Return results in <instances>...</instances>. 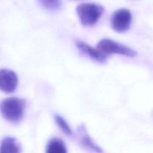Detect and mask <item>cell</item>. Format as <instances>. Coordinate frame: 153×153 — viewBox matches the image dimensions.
Returning <instances> with one entry per match:
<instances>
[{
	"mask_svg": "<svg viewBox=\"0 0 153 153\" xmlns=\"http://www.w3.org/2000/svg\"><path fill=\"white\" fill-rule=\"evenodd\" d=\"M46 153H67V149L63 140L53 138L48 143Z\"/></svg>",
	"mask_w": 153,
	"mask_h": 153,
	"instance_id": "9c48e42d",
	"label": "cell"
},
{
	"mask_svg": "<svg viewBox=\"0 0 153 153\" xmlns=\"http://www.w3.org/2000/svg\"><path fill=\"white\" fill-rule=\"evenodd\" d=\"M76 46L81 52H84L85 55H88L91 58H92L94 61H97L100 63H104L106 61L107 56L102 53L100 51H99L97 49L92 47L88 43H85L81 40H77L76 41Z\"/></svg>",
	"mask_w": 153,
	"mask_h": 153,
	"instance_id": "8992f818",
	"label": "cell"
},
{
	"mask_svg": "<svg viewBox=\"0 0 153 153\" xmlns=\"http://www.w3.org/2000/svg\"><path fill=\"white\" fill-rule=\"evenodd\" d=\"M39 2L49 11H56L61 7V0H39Z\"/></svg>",
	"mask_w": 153,
	"mask_h": 153,
	"instance_id": "8fae6325",
	"label": "cell"
},
{
	"mask_svg": "<svg viewBox=\"0 0 153 153\" xmlns=\"http://www.w3.org/2000/svg\"><path fill=\"white\" fill-rule=\"evenodd\" d=\"M132 22V15L129 10L121 8L113 13L111 19V25L114 31L123 33L130 28Z\"/></svg>",
	"mask_w": 153,
	"mask_h": 153,
	"instance_id": "277c9868",
	"label": "cell"
},
{
	"mask_svg": "<svg viewBox=\"0 0 153 153\" xmlns=\"http://www.w3.org/2000/svg\"><path fill=\"white\" fill-rule=\"evenodd\" d=\"M55 120L56 124L58 125V126L60 128V129H61L66 135L69 136V137H71V136L73 135V132L71 127L70 126L68 123L64 120V118H63L62 117L60 116V115L56 114L55 116Z\"/></svg>",
	"mask_w": 153,
	"mask_h": 153,
	"instance_id": "30bf717a",
	"label": "cell"
},
{
	"mask_svg": "<svg viewBox=\"0 0 153 153\" xmlns=\"http://www.w3.org/2000/svg\"><path fill=\"white\" fill-rule=\"evenodd\" d=\"M0 153H21V148L14 137H5L1 141Z\"/></svg>",
	"mask_w": 153,
	"mask_h": 153,
	"instance_id": "ba28073f",
	"label": "cell"
},
{
	"mask_svg": "<svg viewBox=\"0 0 153 153\" xmlns=\"http://www.w3.org/2000/svg\"><path fill=\"white\" fill-rule=\"evenodd\" d=\"M97 47L99 51H100L106 56L108 55H120L134 58L137 55V52L131 48L108 38L100 40Z\"/></svg>",
	"mask_w": 153,
	"mask_h": 153,
	"instance_id": "3957f363",
	"label": "cell"
},
{
	"mask_svg": "<svg viewBox=\"0 0 153 153\" xmlns=\"http://www.w3.org/2000/svg\"><path fill=\"white\" fill-rule=\"evenodd\" d=\"M25 102L18 97H9L0 104V112L3 117L11 123H17L23 118Z\"/></svg>",
	"mask_w": 153,
	"mask_h": 153,
	"instance_id": "6da1fadb",
	"label": "cell"
},
{
	"mask_svg": "<svg viewBox=\"0 0 153 153\" xmlns=\"http://www.w3.org/2000/svg\"><path fill=\"white\" fill-rule=\"evenodd\" d=\"M102 6L94 3H82L76 7L78 16L82 25L92 26L95 25L102 15Z\"/></svg>",
	"mask_w": 153,
	"mask_h": 153,
	"instance_id": "7a4b0ae2",
	"label": "cell"
},
{
	"mask_svg": "<svg viewBox=\"0 0 153 153\" xmlns=\"http://www.w3.org/2000/svg\"><path fill=\"white\" fill-rule=\"evenodd\" d=\"M79 133L81 143H82L85 147L88 148V149H91V150L94 151V152H102V150L101 148H100V146L92 140V138L90 137L88 133L87 132L86 128H85V126H79Z\"/></svg>",
	"mask_w": 153,
	"mask_h": 153,
	"instance_id": "52a82bcc",
	"label": "cell"
},
{
	"mask_svg": "<svg viewBox=\"0 0 153 153\" xmlns=\"http://www.w3.org/2000/svg\"><path fill=\"white\" fill-rule=\"evenodd\" d=\"M18 86L17 75L13 70L7 69L0 70V91L6 94H11Z\"/></svg>",
	"mask_w": 153,
	"mask_h": 153,
	"instance_id": "5b68a950",
	"label": "cell"
}]
</instances>
